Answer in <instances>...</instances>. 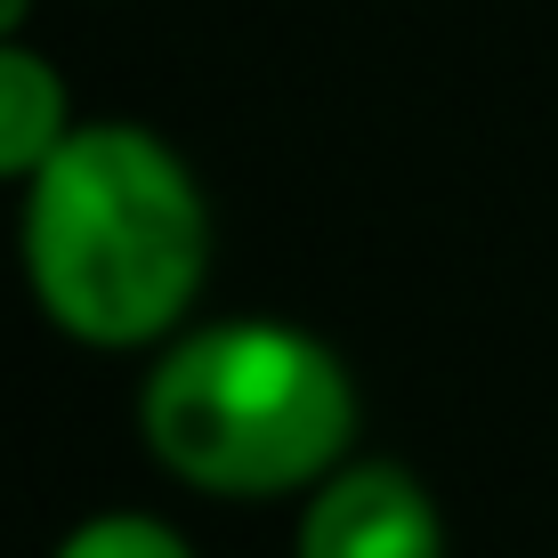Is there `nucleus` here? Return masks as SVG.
Here are the masks:
<instances>
[{
	"label": "nucleus",
	"instance_id": "obj_1",
	"mask_svg": "<svg viewBox=\"0 0 558 558\" xmlns=\"http://www.w3.org/2000/svg\"><path fill=\"white\" fill-rule=\"evenodd\" d=\"M210 195L154 122L89 113L33 186H16V276L57 340L154 356L210 283Z\"/></svg>",
	"mask_w": 558,
	"mask_h": 558
},
{
	"label": "nucleus",
	"instance_id": "obj_2",
	"mask_svg": "<svg viewBox=\"0 0 558 558\" xmlns=\"http://www.w3.org/2000/svg\"><path fill=\"white\" fill-rule=\"evenodd\" d=\"M356 429L364 397L349 356L292 316H195L138 380L146 461L219 502L316 494L356 461Z\"/></svg>",
	"mask_w": 558,
	"mask_h": 558
},
{
	"label": "nucleus",
	"instance_id": "obj_3",
	"mask_svg": "<svg viewBox=\"0 0 558 558\" xmlns=\"http://www.w3.org/2000/svg\"><path fill=\"white\" fill-rule=\"evenodd\" d=\"M292 558H446V510L405 461L356 453L300 494Z\"/></svg>",
	"mask_w": 558,
	"mask_h": 558
},
{
	"label": "nucleus",
	"instance_id": "obj_4",
	"mask_svg": "<svg viewBox=\"0 0 558 558\" xmlns=\"http://www.w3.org/2000/svg\"><path fill=\"white\" fill-rule=\"evenodd\" d=\"M73 82L33 41H0V186H33L57 162V146L82 130Z\"/></svg>",
	"mask_w": 558,
	"mask_h": 558
},
{
	"label": "nucleus",
	"instance_id": "obj_5",
	"mask_svg": "<svg viewBox=\"0 0 558 558\" xmlns=\"http://www.w3.org/2000/svg\"><path fill=\"white\" fill-rule=\"evenodd\" d=\"M49 558H195V543L154 510H89Z\"/></svg>",
	"mask_w": 558,
	"mask_h": 558
},
{
	"label": "nucleus",
	"instance_id": "obj_6",
	"mask_svg": "<svg viewBox=\"0 0 558 558\" xmlns=\"http://www.w3.org/2000/svg\"><path fill=\"white\" fill-rule=\"evenodd\" d=\"M33 9H41V0H0V41H25Z\"/></svg>",
	"mask_w": 558,
	"mask_h": 558
}]
</instances>
